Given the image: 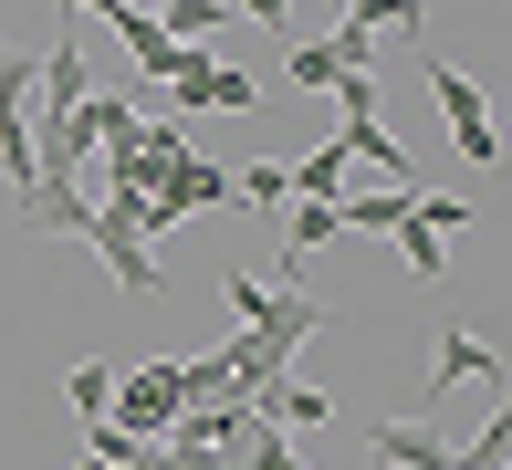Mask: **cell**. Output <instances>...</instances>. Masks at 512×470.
Returning a JSON list of instances; mask_svg holds the SVG:
<instances>
[{
	"mask_svg": "<svg viewBox=\"0 0 512 470\" xmlns=\"http://www.w3.org/2000/svg\"><path fill=\"white\" fill-rule=\"evenodd\" d=\"M471 209H481V199H450V188H408V220H429L439 241H450V230L471 220Z\"/></svg>",
	"mask_w": 512,
	"mask_h": 470,
	"instance_id": "cell-21",
	"label": "cell"
},
{
	"mask_svg": "<svg viewBox=\"0 0 512 470\" xmlns=\"http://www.w3.org/2000/svg\"><path fill=\"white\" fill-rule=\"evenodd\" d=\"M387 241L408 251V272H418V282H450V241H439L429 220H398V230H387Z\"/></svg>",
	"mask_w": 512,
	"mask_h": 470,
	"instance_id": "cell-16",
	"label": "cell"
},
{
	"mask_svg": "<svg viewBox=\"0 0 512 470\" xmlns=\"http://www.w3.org/2000/svg\"><path fill=\"white\" fill-rule=\"evenodd\" d=\"M74 470H115V460H74Z\"/></svg>",
	"mask_w": 512,
	"mask_h": 470,
	"instance_id": "cell-24",
	"label": "cell"
},
{
	"mask_svg": "<svg viewBox=\"0 0 512 470\" xmlns=\"http://www.w3.org/2000/svg\"><path fill=\"white\" fill-rule=\"evenodd\" d=\"M324 335V303L314 293H272V314L262 324H230V345H220V366H230V397H262L272 376H293V356Z\"/></svg>",
	"mask_w": 512,
	"mask_h": 470,
	"instance_id": "cell-1",
	"label": "cell"
},
{
	"mask_svg": "<svg viewBox=\"0 0 512 470\" xmlns=\"http://www.w3.org/2000/svg\"><path fill=\"white\" fill-rule=\"evenodd\" d=\"M178 408H189V387H178V356H147V366H126V376H115V429H126V439H168L178 429Z\"/></svg>",
	"mask_w": 512,
	"mask_h": 470,
	"instance_id": "cell-2",
	"label": "cell"
},
{
	"mask_svg": "<svg viewBox=\"0 0 512 470\" xmlns=\"http://www.w3.org/2000/svg\"><path fill=\"white\" fill-rule=\"evenodd\" d=\"M283 74L304 84V94H335V84H345V63L324 53V42H293V53H283Z\"/></svg>",
	"mask_w": 512,
	"mask_h": 470,
	"instance_id": "cell-19",
	"label": "cell"
},
{
	"mask_svg": "<svg viewBox=\"0 0 512 470\" xmlns=\"http://www.w3.org/2000/svg\"><path fill=\"white\" fill-rule=\"evenodd\" d=\"M21 220H32L42 241H74V230L95 220V199H84V188H21Z\"/></svg>",
	"mask_w": 512,
	"mask_h": 470,
	"instance_id": "cell-10",
	"label": "cell"
},
{
	"mask_svg": "<svg viewBox=\"0 0 512 470\" xmlns=\"http://www.w3.org/2000/svg\"><path fill=\"white\" fill-rule=\"evenodd\" d=\"M335 11H345V0H335Z\"/></svg>",
	"mask_w": 512,
	"mask_h": 470,
	"instance_id": "cell-25",
	"label": "cell"
},
{
	"mask_svg": "<svg viewBox=\"0 0 512 470\" xmlns=\"http://www.w3.org/2000/svg\"><path fill=\"white\" fill-rule=\"evenodd\" d=\"M63 397H74V418H84V429H95V418L115 408V366H105V356H84V366H63Z\"/></svg>",
	"mask_w": 512,
	"mask_h": 470,
	"instance_id": "cell-14",
	"label": "cell"
},
{
	"mask_svg": "<svg viewBox=\"0 0 512 470\" xmlns=\"http://www.w3.org/2000/svg\"><path fill=\"white\" fill-rule=\"evenodd\" d=\"M366 450H377V470H460V439L429 429V418H377Z\"/></svg>",
	"mask_w": 512,
	"mask_h": 470,
	"instance_id": "cell-5",
	"label": "cell"
},
{
	"mask_svg": "<svg viewBox=\"0 0 512 470\" xmlns=\"http://www.w3.org/2000/svg\"><path fill=\"white\" fill-rule=\"evenodd\" d=\"M136 11H147V21H157V11H168V0H136Z\"/></svg>",
	"mask_w": 512,
	"mask_h": 470,
	"instance_id": "cell-23",
	"label": "cell"
},
{
	"mask_svg": "<svg viewBox=\"0 0 512 470\" xmlns=\"http://www.w3.org/2000/svg\"><path fill=\"white\" fill-rule=\"evenodd\" d=\"M335 220H345V230H377V241H387V230L408 220V188H366V199H335Z\"/></svg>",
	"mask_w": 512,
	"mask_h": 470,
	"instance_id": "cell-15",
	"label": "cell"
},
{
	"mask_svg": "<svg viewBox=\"0 0 512 470\" xmlns=\"http://www.w3.org/2000/svg\"><path fill=\"white\" fill-rule=\"evenodd\" d=\"M324 241H345V220H335V199H293V230H283V272H304Z\"/></svg>",
	"mask_w": 512,
	"mask_h": 470,
	"instance_id": "cell-11",
	"label": "cell"
},
{
	"mask_svg": "<svg viewBox=\"0 0 512 470\" xmlns=\"http://www.w3.org/2000/svg\"><path fill=\"white\" fill-rule=\"evenodd\" d=\"M283 199H293V168H283V157H251V168L230 178V209H283Z\"/></svg>",
	"mask_w": 512,
	"mask_h": 470,
	"instance_id": "cell-13",
	"label": "cell"
},
{
	"mask_svg": "<svg viewBox=\"0 0 512 470\" xmlns=\"http://www.w3.org/2000/svg\"><path fill=\"white\" fill-rule=\"evenodd\" d=\"M429 94H439V115H450V136H460V157H481L492 168L502 157V126H492V94H481L460 63H429Z\"/></svg>",
	"mask_w": 512,
	"mask_h": 470,
	"instance_id": "cell-4",
	"label": "cell"
},
{
	"mask_svg": "<svg viewBox=\"0 0 512 470\" xmlns=\"http://www.w3.org/2000/svg\"><path fill=\"white\" fill-rule=\"evenodd\" d=\"M230 11H241V21H262V32H283V21H293L283 0H230Z\"/></svg>",
	"mask_w": 512,
	"mask_h": 470,
	"instance_id": "cell-22",
	"label": "cell"
},
{
	"mask_svg": "<svg viewBox=\"0 0 512 470\" xmlns=\"http://www.w3.org/2000/svg\"><path fill=\"white\" fill-rule=\"evenodd\" d=\"M345 168H356L345 147H314L304 168H293V199H345Z\"/></svg>",
	"mask_w": 512,
	"mask_h": 470,
	"instance_id": "cell-17",
	"label": "cell"
},
{
	"mask_svg": "<svg viewBox=\"0 0 512 470\" xmlns=\"http://www.w3.org/2000/svg\"><path fill=\"white\" fill-rule=\"evenodd\" d=\"M471 376H481V397H502V356H492L481 335H460V324H450V335L429 345V387H471Z\"/></svg>",
	"mask_w": 512,
	"mask_h": 470,
	"instance_id": "cell-7",
	"label": "cell"
},
{
	"mask_svg": "<svg viewBox=\"0 0 512 470\" xmlns=\"http://www.w3.org/2000/svg\"><path fill=\"white\" fill-rule=\"evenodd\" d=\"M157 199L189 220V209H209V199H230V168H209V157H189V168H168L157 178Z\"/></svg>",
	"mask_w": 512,
	"mask_h": 470,
	"instance_id": "cell-12",
	"label": "cell"
},
{
	"mask_svg": "<svg viewBox=\"0 0 512 470\" xmlns=\"http://www.w3.org/2000/svg\"><path fill=\"white\" fill-rule=\"evenodd\" d=\"M335 32H356V42H387V32H398V42H418V32H429V0H345Z\"/></svg>",
	"mask_w": 512,
	"mask_h": 470,
	"instance_id": "cell-9",
	"label": "cell"
},
{
	"mask_svg": "<svg viewBox=\"0 0 512 470\" xmlns=\"http://www.w3.org/2000/svg\"><path fill=\"white\" fill-rule=\"evenodd\" d=\"M460 470H512V418L502 408L481 418V439H460Z\"/></svg>",
	"mask_w": 512,
	"mask_h": 470,
	"instance_id": "cell-20",
	"label": "cell"
},
{
	"mask_svg": "<svg viewBox=\"0 0 512 470\" xmlns=\"http://www.w3.org/2000/svg\"><path fill=\"white\" fill-rule=\"evenodd\" d=\"M168 84H178V105H189V115H251V74H230V63H199V53H189Z\"/></svg>",
	"mask_w": 512,
	"mask_h": 470,
	"instance_id": "cell-6",
	"label": "cell"
},
{
	"mask_svg": "<svg viewBox=\"0 0 512 470\" xmlns=\"http://www.w3.org/2000/svg\"><path fill=\"white\" fill-rule=\"evenodd\" d=\"M74 241L95 251L105 272H115V293H126V303H157V293H168V272H157V241H136V230L115 220V209H95V220H84Z\"/></svg>",
	"mask_w": 512,
	"mask_h": 470,
	"instance_id": "cell-3",
	"label": "cell"
},
{
	"mask_svg": "<svg viewBox=\"0 0 512 470\" xmlns=\"http://www.w3.org/2000/svg\"><path fill=\"white\" fill-rule=\"evenodd\" d=\"M272 293H283V282H262V272H220V303H230V324H262V314H272Z\"/></svg>",
	"mask_w": 512,
	"mask_h": 470,
	"instance_id": "cell-18",
	"label": "cell"
},
{
	"mask_svg": "<svg viewBox=\"0 0 512 470\" xmlns=\"http://www.w3.org/2000/svg\"><path fill=\"white\" fill-rule=\"evenodd\" d=\"M251 408H262V418H272V429H283V439H293V429H324V418H335V397H324V387H314V376H272V387H262V397H251Z\"/></svg>",
	"mask_w": 512,
	"mask_h": 470,
	"instance_id": "cell-8",
	"label": "cell"
}]
</instances>
